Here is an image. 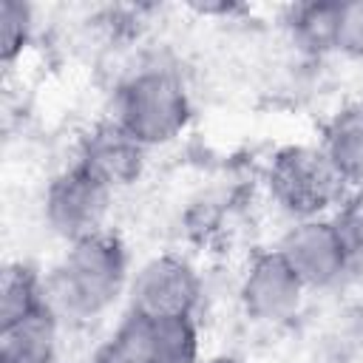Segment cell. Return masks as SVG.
I'll return each mask as SVG.
<instances>
[{
  "mask_svg": "<svg viewBox=\"0 0 363 363\" xmlns=\"http://www.w3.org/2000/svg\"><path fill=\"white\" fill-rule=\"evenodd\" d=\"M267 187L281 210L303 221L326 216V210L340 201L346 184L329 167L320 147L286 145L269 159Z\"/></svg>",
  "mask_w": 363,
  "mask_h": 363,
  "instance_id": "obj_3",
  "label": "cell"
},
{
  "mask_svg": "<svg viewBox=\"0 0 363 363\" xmlns=\"http://www.w3.org/2000/svg\"><path fill=\"white\" fill-rule=\"evenodd\" d=\"M96 363H136L133 357H128L122 349H116L111 340L99 349V354H96Z\"/></svg>",
  "mask_w": 363,
  "mask_h": 363,
  "instance_id": "obj_16",
  "label": "cell"
},
{
  "mask_svg": "<svg viewBox=\"0 0 363 363\" xmlns=\"http://www.w3.org/2000/svg\"><path fill=\"white\" fill-rule=\"evenodd\" d=\"M207 363H244V360L235 357V354H216V357H210Z\"/></svg>",
  "mask_w": 363,
  "mask_h": 363,
  "instance_id": "obj_17",
  "label": "cell"
},
{
  "mask_svg": "<svg viewBox=\"0 0 363 363\" xmlns=\"http://www.w3.org/2000/svg\"><path fill=\"white\" fill-rule=\"evenodd\" d=\"M337 6L340 3H306L292 9V34L303 48L326 51L332 48L335 37V20H337Z\"/></svg>",
  "mask_w": 363,
  "mask_h": 363,
  "instance_id": "obj_13",
  "label": "cell"
},
{
  "mask_svg": "<svg viewBox=\"0 0 363 363\" xmlns=\"http://www.w3.org/2000/svg\"><path fill=\"white\" fill-rule=\"evenodd\" d=\"M318 147L346 187L363 184V108L337 111L326 122Z\"/></svg>",
  "mask_w": 363,
  "mask_h": 363,
  "instance_id": "obj_11",
  "label": "cell"
},
{
  "mask_svg": "<svg viewBox=\"0 0 363 363\" xmlns=\"http://www.w3.org/2000/svg\"><path fill=\"white\" fill-rule=\"evenodd\" d=\"M201 298L199 272L182 255H156L145 261L128 286V303L133 315L145 318H170V315H193Z\"/></svg>",
  "mask_w": 363,
  "mask_h": 363,
  "instance_id": "obj_6",
  "label": "cell"
},
{
  "mask_svg": "<svg viewBox=\"0 0 363 363\" xmlns=\"http://www.w3.org/2000/svg\"><path fill=\"white\" fill-rule=\"evenodd\" d=\"M77 162L99 176L105 184L119 190L139 179L145 167V147L133 142L116 122H105L82 139Z\"/></svg>",
  "mask_w": 363,
  "mask_h": 363,
  "instance_id": "obj_9",
  "label": "cell"
},
{
  "mask_svg": "<svg viewBox=\"0 0 363 363\" xmlns=\"http://www.w3.org/2000/svg\"><path fill=\"white\" fill-rule=\"evenodd\" d=\"M130 286L125 244L102 230L68 244L45 275V298L62 320L88 323L102 318Z\"/></svg>",
  "mask_w": 363,
  "mask_h": 363,
  "instance_id": "obj_1",
  "label": "cell"
},
{
  "mask_svg": "<svg viewBox=\"0 0 363 363\" xmlns=\"http://www.w3.org/2000/svg\"><path fill=\"white\" fill-rule=\"evenodd\" d=\"M332 48L352 60H363V0L337 6Z\"/></svg>",
  "mask_w": 363,
  "mask_h": 363,
  "instance_id": "obj_15",
  "label": "cell"
},
{
  "mask_svg": "<svg viewBox=\"0 0 363 363\" xmlns=\"http://www.w3.org/2000/svg\"><path fill=\"white\" fill-rule=\"evenodd\" d=\"M306 286L281 258L278 250L258 252L238 284L241 309L258 323H281L292 318L303 303Z\"/></svg>",
  "mask_w": 363,
  "mask_h": 363,
  "instance_id": "obj_8",
  "label": "cell"
},
{
  "mask_svg": "<svg viewBox=\"0 0 363 363\" xmlns=\"http://www.w3.org/2000/svg\"><path fill=\"white\" fill-rule=\"evenodd\" d=\"M275 250L306 289H326L337 284L357 258V247L346 224L329 216L295 221Z\"/></svg>",
  "mask_w": 363,
  "mask_h": 363,
  "instance_id": "obj_4",
  "label": "cell"
},
{
  "mask_svg": "<svg viewBox=\"0 0 363 363\" xmlns=\"http://www.w3.org/2000/svg\"><path fill=\"white\" fill-rule=\"evenodd\" d=\"M31 31H34L31 6L20 0H3L0 3V54L6 65H11L23 54V48L31 40Z\"/></svg>",
  "mask_w": 363,
  "mask_h": 363,
  "instance_id": "obj_14",
  "label": "cell"
},
{
  "mask_svg": "<svg viewBox=\"0 0 363 363\" xmlns=\"http://www.w3.org/2000/svg\"><path fill=\"white\" fill-rule=\"evenodd\" d=\"M113 193L116 190L111 184L74 162L48 182L43 196V218L48 230L62 241H82L105 230Z\"/></svg>",
  "mask_w": 363,
  "mask_h": 363,
  "instance_id": "obj_5",
  "label": "cell"
},
{
  "mask_svg": "<svg viewBox=\"0 0 363 363\" xmlns=\"http://www.w3.org/2000/svg\"><path fill=\"white\" fill-rule=\"evenodd\" d=\"M45 278H40L31 267L26 264H9L3 269L0 281V326L14 323L34 309L45 306Z\"/></svg>",
  "mask_w": 363,
  "mask_h": 363,
  "instance_id": "obj_12",
  "label": "cell"
},
{
  "mask_svg": "<svg viewBox=\"0 0 363 363\" xmlns=\"http://www.w3.org/2000/svg\"><path fill=\"white\" fill-rule=\"evenodd\" d=\"M62 318L51 303L0 326V363H57Z\"/></svg>",
  "mask_w": 363,
  "mask_h": 363,
  "instance_id": "obj_10",
  "label": "cell"
},
{
  "mask_svg": "<svg viewBox=\"0 0 363 363\" xmlns=\"http://www.w3.org/2000/svg\"><path fill=\"white\" fill-rule=\"evenodd\" d=\"M136 363H199V326L193 315L145 318L128 312L108 337Z\"/></svg>",
  "mask_w": 363,
  "mask_h": 363,
  "instance_id": "obj_7",
  "label": "cell"
},
{
  "mask_svg": "<svg viewBox=\"0 0 363 363\" xmlns=\"http://www.w3.org/2000/svg\"><path fill=\"white\" fill-rule=\"evenodd\" d=\"M113 122L145 150L182 136L190 122V99L176 74L145 68L130 74L113 102Z\"/></svg>",
  "mask_w": 363,
  "mask_h": 363,
  "instance_id": "obj_2",
  "label": "cell"
}]
</instances>
